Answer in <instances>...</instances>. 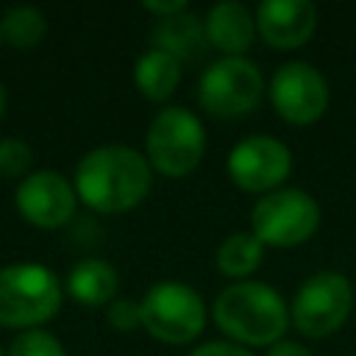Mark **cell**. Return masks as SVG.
<instances>
[{
	"instance_id": "277c9868",
	"label": "cell",
	"mask_w": 356,
	"mask_h": 356,
	"mask_svg": "<svg viewBox=\"0 0 356 356\" xmlns=\"http://www.w3.org/2000/svg\"><path fill=\"white\" fill-rule=\"evenodd\" d=\"M206 153V128L186 106H164L147 125L145 159L164 178L192 175Z\"/></svg>"
},
{
	"instance_id": "ffe728a7",
	"label": "cell",
	"mask_w": 356,
	"mask_h": 356,
	"mask_svg": "<svg viewBox=\"0 0 356 356\" xmlns=\"http://www.w3.org/2000/svg\"><path fill=\"white\" fill-rule=\"evenodd\" d=\"M31 164H33V150L25 139L17 136H6L0 139V178H25L31 175Z\"/></svg>"
},
{
	"instance_id": "7402d4cb",
	"label": "cell",
	"mask_w": 356,
	"mask_h": 356,
	"mask_svg": "<svg viewBox=\"0 0 356 356\" xmlns=\"http://www.w3.org/2000/svg\"><path fill=\"white\" fill-rule=\"evenodd\" d=\"M186 356H256V353L245 345L231 342V339H211V342H200Z\"/></svg>"
},
{
	"instance_id": "8fae6325",
	"label": "cell",
	"mask_w": 356,
	"mask_h": 356,
	"mask_svg": "<svg viewBox=\"0 0 356 356\" xmlns=\"http://www.w3.org/2000/svg\"><path fill=\"white\" fill-rule=\"evenodd\" d=\"M17 211L25 222L42 231L64 228L75 217L78 195L70 178H64L56 170H33L17 184L14 192Z\"/></svg>"
},
{
	"instance_id": "8992f818",
	"label": "cell",
	"mask_w": 356,
	"mask_h": 356,
	"mask_svg": "<svg viewBox=\"0 0 356 356\" xmlns=\"http://www.w3.org/2000/svg\"><path fill=\"white\" fill-rule=\"evenodd\" d=\"M195 97L206 114L239 120L259 108L264 97V75L248 56H222L203 70Z\"/></svg>"
},
{
	"instance_id": "484cf974",
	"label": "cell",
	"mask_w": 356,
	"mask_h": 356,
	"mask_svg": "<svg viewBox=\"0 0 356 356\" xmlns=\"http://www.w3.org/2000/svg\"><path fill=\"white\" fill-rule=\"evenodd\" d=\"M0 356H6V348H3V345H0Z\"/></svg>"
},
{
	"instance_id": "ba28073f",
	"label": "cell",
	"mask_w": 356,
	"mask_h": 356,
	"mask_svg": "<svg viewBox=\"0 0 356 356\" xmlns=\"http://www.w3.org/2000/svg\"><path fill=\"white\" fill-rule=\"evenodd\" d=\"M353 303L356 295L350 278L337 270H320L298 286L289 303V323L309 339H325L348 323Z\"/></svg>"
},
{
	"instance_id": "9a60e30c",
	"label": "cell",
	"mask_w": 356,
	"mask_h": 356,
	"mask_svg": "<svg viewBox=\"0 0 356 356\" xmlns=\"http://www.w3.org/2000/svg\"><path fill=\"white\" fill-rule=\"evenodd\" d=\"M153 47L175 56L181 64L184 61H195L197 56H203V50L209 47L206 42V28L203 19L197 14H192L189 8L167 17V19H156L153 28Z\"/></svg>"
},
{
	"instance_id": "6da1fadb",
	"label": "cell",
	"mask_w": 356,
	"mask_h": 356,
	"mask_svg": "<svg viewBox=\"0 0 356 356\" xmlns=\"http://www.w3.org/2000/svg\"><path fill=\"white\" fill-rule=\"evenodd\" d=\"M72 186L81 203L100 214H122L136 209L153 186V170L136 147L100 145L75 164Z\"/></svg>"
},
{
	"instance_id": "d4e9b609",
	"label": "cell",
	"mask_w": 356,
	"mask_h": 356,
	"mask_svg": "<svg viewBox=\"0 0 356 356\" xmlns=\"http://www.w3.org/2000/svg\"><path fill=\"white\" fill-rule=\"evenodd\" d=\"M3 117H6V89L0 83V122H3Z\"/></svg>"
},
{
	"instance_id": "44dd1931",
	"label": "cell",
	"mask_w": 356,
	"mask_h": 356,
	"mask_svg": "<svg viewBox=\"0 0 356 356\" xmlns=\"http://www.w3.org/2000/svg\"><path fill=\"white\" fill-rule=\"evenodd\" d=\"M106 323L114 328V331H134V328H142V314H139V300H128V298H114L108 306H106Z\"/></svg>"
},
{
	"instance_id": "3957f363",
	"label": "cell",
	"mask_w": 356,
	"mask_h": 356,
	"mask_svg": "<svg viewBox=\"0 0 356 356\" xmlns=\"http://www.w3.org/2000/svg\"><path fill=\"white\" fill-rule=\"evenodd\" d=\"M64 300L58 275L42 261H14L0 267V325L31 331L50 323Z\"/></svg>"
},
{
	"instance_id": "cb8c5ba5",
	"label": "cell",
	"mask_w": 356,
	"mask_h": 356,
	"mask_svg": "<svg viewBox=\"0 0 356 356\" xmlns=\"http://www.w3.org/2000/svg\"><path fill=\"white\" fill-rule=\"evenodd\" d=\"M267 356H314V353L295 339H281V342L267 348Z\"/></svg>"
},
{
	"instance_id": "5bb4252c",
	"label": "cell",
	"mask_w": 356,
	"mask_h": 356,
	"mask_svg": "<svg viewBox=\"0 0 356 356\" xmlns=\"http://www.w3.org/2000/svg\"><path fill=\"white\" fill-rule=\"evenodd\" d=\"M117 286H120V275L114 264L106 259L89 256L72 264L64 289L81 306H108L117 295Z\"/></svg>"
},
{
	"instance_id": "5b68a950",
	"label": "cell",
	"mask_w": 356,
	"mask_h": 356,
	"mask_svg": "<svg viewBox=\"0 0 356 356\" xmlns=\"http://www.w3.org/2000/svg\"><path fill=\"white\" fill-rule=\"evenodd\" d=\"M142 328L164 345L195 342L209 320L200 292L184 281H159L139 300Z\"/></svg>"
},
{
	"instance_id": "e0dca14e",
	"label": "cell",
	"mask_w": 356,
	"mask_h": 356,
	"mask_svg": "<svg viewBox=\"0 0 356 356\" xmlns=\"http://www.w3.org/2000/svg\"><path fill=\"white\" fill-rule=\"evenodd\" d=\"M261 259H264V245L250 231L228 234L217 245V253H214L217 270L234 281H248V275H253L259 270Z\"/></svg>"
},
{
	"instance_id": "30bf717a",
	"label": "cell",
	"mask_w": 356,
	"mask_h": 356,
	"mask_svg": "<svg viewBox=\"0 0 356 356\" xmlns=\"http://www.w3.org/2000/svg\"><path fill=\"white\" fill-rule=\"evenodd\" d=\"M270 103L275 114L289 125H312L317 122L331 100V89L325 75L309 61H286L281 64L267 86Z\"/></svg>"
},
{
	"instance_id": "2e32d148",
	"label": "cell",
	"mask_w": 356,
	"mask_h": 356,
	"mask_svg": "<svg viewBox=\"0 0 356 356\" xmlns=\"http://www.w3.org/2000/svg\"><path fill=\"white\" fill-rule=\"evenodd\" d=\"M181 61L159 47L145 50L134 64V83L150 103H167L181 83Z\"/></svg>"
},
{
	"instance_id": "7a4b0ae2",
	"label": "cell",
	"mask_w": 356,
	"mask_h": 356,
	"mask_svg": "<svg viewBox=\"0 0 356 356\" xmlns=\"http://www.w3.org/2000/svg\"><path fill=\"white\" fill-rule=\"evenodd\" d=\"M214 325L236 345L270 348L289 328V303L264 281H234L211 303Z\"/></svg>"
},
{
	"instance_id": "7c38bea8",
	"label": "cell",
	"mask_w": 356,
	"mask_h": 356,
	"mask_svg": "<svg viewBox=\"0 0 356 356\" xmlns=\"http://www.w3.org/2000/svg\"><path fill=\"white\" fill-rule=\"evenodd\" d=\"M317 31V8L309 0H264L256 8V36L275 50H298Z\"/></svg>"
},
{
	"instance_id": "ac0fdd59",
	"label": "cell",
	"mask_w": 356,
	"mask_h": 356,
	"mask_svg": "<svg viewBox=\"0 0 356 356\" xmlns=\"http://www.w3.org/2000/svg\"><path fill=\"white\" fill-rule=\"evenodd\" d=\"M0 33L14 50H33L47 33V19L33 6H11L0 17Z\"/></svg>"
},
{
	"instance_id": "d6986e66",
	"label": "cell",
	"mask_w": 356,
	"mask_h": 356,
	"mask_svg": "<svg viewBox=\"0 0 356 356\" xmlns=\"http://www.w3.org/2000/svg\"><path fill=\"white\" fill-rule=\"evenodd\" d=\"M6 356H70V353L56 334L44 328H31V331H19L11 339Z\"/></svg>"
},
{
	"instance_id": "9c48e42d",
	"label": "cell",
	"mask_w": 356,
	"mask_h": 356,
	"mask_svg": "<svg viewBox=\"0 0 356 356\" xmlns=\"http://www.w3.org/2000/svg\"><path fill=\"white\" fill-rule=\"evenodd\" d=\"M228 178L234 186L250 195H267L284 186V181L292 172V150L275 136L253 134L239 139L228 150L225 161Z\"/></svg>"
},
{
	"instance_id": "4316f807",
	"label": "cell",
	"mask_w": 356,
	"mask_h": 356,
	"mask_svg": "<svg viewBox=\"0 0 356 356\" xmlns=\"http://www.w3.org/2000/svg\"><path fill=\"white\" fill-rule=\"evenodd\" d=\"M0 44H3V33H0Z\"/></svg>"
},
{
	"instance_id": "603a6c76",
	"label": "cell",
	"mask_w": 356,
	"mask_h": 356,
	"mask_svg": "<svg viewBox=\"0 0 356 356\" xmlns=\"http://www.w3.org/2000/svg\"><path fill=\"white\" fill-rule=\"evenodd\" d=\"M142 8L150 11L156 19H167V17L186 11L189 6H186V0H147V3H142Z\"/></svg>"
},
{
	"instance_id": "52a82bcc",
	"label": "cell",
	"mask_w": 356,
	"mask_h": 356,
	"mask_svg": "<svg viewBox=\"0 0 356 356\" xmlns=\"http://www.w3.org/2000/svg\"><path fill=\"white\" fill-rule=\"evenodd\" d=\"M314 195L298 186H281L261 195L250 209V234L264 248H298L320 228Z\"/></svg>"
},
{
	"instance_id": "4fadbf2b",
	"label": "cell",
	"mask_w": 356,
	"mask_h": 356,
	"mask_svg": "<svg viewBox=\"0 0 356 356\" xmlns=\"http://www.w3.org/2000/svg\"><path fill=\"white\" fill-rule=\"evenodd\" d=\"M209 47L222 56H245L256 39V14L239 0H222L203 17Z\"/></svg>"
}]
</instances>
